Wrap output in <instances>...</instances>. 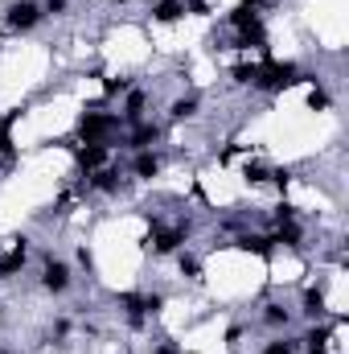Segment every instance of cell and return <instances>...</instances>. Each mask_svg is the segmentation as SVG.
<instances>
[{
  "instance_id": "cell-1",
  "label": "cell",
  "mask_w": 349,
  "mask_h": 354,
  "mask_svg": "<svg viewBox=\"0 0 349 354\" xmlns=\"http://www.w3.org/2000/svg\"><path fill=\"white\" fill-rule=\"evenodd\" d=\"M296 83H304V79H300V66H296V62H271V50H263L255 87L259 91H283V87H296Z\"/></svg>"
},
{
  "instance_id": "cell-2",
  "label": "cell",
  "mask_w": 349,
  "mask_h": 354,
  "mask_svg": "<svg viewBox=\"0 0 349 354\" xmlns=\"http://www.w3.org/2000/svg\"><path fill=\"white\" fill-rule=\"evenodd\" d=\"M230 25H235V33H239V37H235L239 50H251V46H255V50H267V29H263L259 12H251V8L239 4V8L230 12Z\"/></svg>"
},
{
  "instance_id": "cell-3",
  "label": "cell",
  "mask_w": 349,
  "mask_h": 354,
  "mask_svg": "<svg viewBox=\"0 0 349 354\" xmlns=\"http://www.w3.org/2000/svg\"><path fill=\"white\" fill-rule=\"evenodd\" d=\"M4 21H8L12 33H33V29L46 21V12H41L37 0H12V4L4 8Z\"/></svg>"
},
{
  "instance_id": "cell-4",
  "label": "cell",
  "mask_w": 349,
  "mask_h": 354,
  "mask_svg": "<svg viewBox=\"0 0 349 354\" xmlns=\"http://www.w3.org/2000/svg\"><path fill=\"white\" fill-rule=\"evenodd\" d=\"M119 128V115H111V111H83L79 115V140H103L107 145V136Z\"/></svg>"
},
{
  "instance_id": "cell-5",
  "label": "cell",
  "mask_w": 349,
  "mask_h": 354,
  "mask_svg": "<svg viewBox=\"0 0 349 354\" xmlns=\"http://www.w3.org/2000/svg\"><path fill=\"white\" fill-rule=\"evenodd\" d=\"M189 239V223H177V227H161V231H152V239H148V248L157 252V256H173V252H181V243Z\"/></svg>"
},
{
  "instance_id": "cell-6",
  "label": "cell",
  "mask_w": 349,
  "mask_h": 354,
  "mask_svg": "<svg viewBox=\"0 0 349 354\" xmlns=\"http://www.w3.org/2000/svg\"><path fill=\"white\" fill-rule=\"evenodd\" d=\"M74 161H79L83 174L103 169V165H107V145H103V140H79V145H74Z\"/></svg>"
},
{
  "instance_id": "cell-7",
  "label": "cell",
  "mask_w": 349,
  "mask_h": 354,
  "mask_svg": "<svg viewBox=\"0 0 349 354\" xmlns=\"http://www.w3.org/2000/svg\"><path fill=\"white\" fill-rule=\"evenodd\" d=\"M41 288H46V292H54V297H62V292L70 288V268L62 264V260H54V256H46V272H41Z\"/></svg>"
},
{
  "instance_id": "cell-8",
  "label": "cell",
  "mask_w": 349,
  "mask_h": 354,
  "mask_svg": "<svg viewBox=\"0 0 349 354\" xmlns=\"http://www.w3.org/2000/svg\"><path fill=\"white\" fill-rule=\"evenodd\" d=\"M157 140H161V124H148V120H140V124H132L128 149H132V153H144V149H152Z\"/></svg>"
},
{
  "instance_id": "cell-9",
  "label": "cell",
  "mask_w": 349,
  "mask_h": 354,
  "mask_svg": "<svg viewBox=\"0 0 349 354\" xmlns=\"http://www.w3.org/2000/svg\"><path fill=\"white\" fill-rule=\"evenodd\" d=\"M21 115H25V107H12L8 115H0V157H4V161L17 157V149H12V124H17Z\"/></svg>"
},
{
  "instance_id": "cell-10",
  "label": "cell",
  "mask_w": 349,
  "mask_h": 354,
  "mask_svg": "<svg viewBox=\"0 0 349 354\" xmlns=\"http://www.w3.org/2000/svg\"><path fill=\"white\" fill-rule=\"evenodd\" d=\"M25 260H29V243H25V239H17V243H12V252H8V256L0 260V280L17 276V272L25 268Z\"/></svg>"
},
{
  "instance_id": "cell-11",
  "label": "cell",
  "mask_w": 349,
  "mask_h": 354,
  "mask_svg": "<svg viewBox=\"0 0 349 354\" xmlns=\"http://www.w3.org/2000/svg\"><path fill=\"white\" fill-rule=\"evenodd\" d=\"M87 189H99V194H119V169H111V165H103V169H94L87 174Z\"/></svg>"
},
{
  "instance_id": "cell-12",
  "label": "cell",
  "mask_w": 349,
  "mask_h": 354,
  "mask_svg": "<svg viewBox=\"0 0 349 354\" xmlns=\"http://www.w3.org/2000/svg\"><path fill=\"white\" fill-rule=\"evenodd\" d=\"M235 248H239V252H255V256H263V260H267V256L275 252V243H271L267 235H255V231L239 235V239H235Z\"/></svg>"
},
{
  "instance_id": "cell-13",
  "label": "cell",
  "mask_w": 349,
  "mask_h": 354,
  "mask_svg": "<svg viewBox=\"0 0 349 354\" xmlns=\"http://www.w3.org/2000/svg\"><path fill=\"white\" fill-rule=\"evenodd\" d=\"M132 174H136V177H144V181H152V177L161 174V157H157L152 149L136 153V161H132Z\"/></svg>"
},
{
  "instance_id": "cell-14",
  "label": "cell",
  "mask_w": 349,
  "mask_h": 354,
  "mask_svg": "<svg viewBox=\"0 0 349 354\" xmlns=\"http://www.w3.org/2000/svg\"><path fill=\"white\" fill-rule=\"evenodd\" d=\"M185 17V0H157L152 4V21H161V25H173Z\"/></svg>"
},
{
  "instance_id": "cell-15",
  "label": "cell",
  "mask_w": 349,
  "mask_h": 354,
  "mask_svg": "<svg viewBox=\"0 0 349 354\" xmlns=\"http://www.w3.org/2000/svg\"><path fill=\"white\" fill-rule=\"evenodd\" d=\"M329 334H333L329 326H312V330H308L300 342L308 346V354H329Z\"/></svg>"
},
{
  "instance_id": "cell-16",
  "label": "cell",
  "mask_w": 349,
  "mask_h": 354,
  "mask_svg": "<svg viewBox=\"0 0 349 354\" xmlns=\"http://www.w3.org/2000/svg\"><path fill=\"white\" fill-rule=\"evenodd\" d=\"M304 317H312V322H321L325 317V292L321 288H304V309H300Z\"/></svg>"
},
{
  "instance_id": "cell-17",
  "label": "cell",
  "mask_w": 349,
  "mask_h": 354,
  "mask_svg": "<svg viewBox=\"0 0 349 354\" xmlns=\"http://www.w3.org/2000/svg\"><path fill=\"white\" fill-rule=\"evenodd\" d=\"M263 322H267L271 330H279V326L292 322V309H288L283 301H271V305H263Z\"/></svg>"
},
{
  "instance_id": "cell-18",
  "label": "cell",
  "mask_w": 349,
  "mask_h": 354,
  "mask_svg": "<svg viewBox=\"0 0 349 354\" xmlns=\"http://www.w3.org/2000/svg\"><path fill=\"white\" fill-rule=\"evenodd\" d=\"M144 120V91H128V103H123V124H140Z\"/></svg>"
},
{
  "instance_id": "cell-19",
  "label": "cell",
  "mask_w": 349,
  "mask_h": 354,
  "mask_svg": "<svg viewBox=\"0 0 349 354\" xmlns=\"http://www.w3.org/2000/svg\"><path fill=\"white\" fill-rule=\"evenodd\" d=\"M169 115H173V120H193V115H197V95L177 99L173 107H169Z\"/></svg>"
},
{
  "instance_id": "cell-20",
  "label": "cell",
  "mask_w": 349,
  "mask_h": 354,
  "mask_svg": "<svg viewBox=\"0 0 349 354\" xmlns=\"http://www.w3.org/2000/svg\"><path fill=\"white\" fill-rule=\"evenodd\" d=\"M271 243H283V248H300V227H296V223H283V227L271 235Z\"/></svg>"
},
{
  "instance_id": "cell-21",
  "label": "cell",
  "mask_w": 349,
  "mask_h": 354,
  "mask_svg": "<svg viewBox=\"0 0 349 354\" xmlns=\"http://www.w3.org/2000/svg\"><path fill=\"white\" fill-rule=\"evenodd\" d=\"M177 264H181V276H189V280H201V260H197V256H189V252H177Z\"/></svg>"
},
{
  "instance_id": "cell-22",
  "label": "cell",
  "mask_w": 349,
  "mask_h": 354,
  "mask_svg": "<svg viewBox=\"0 0 349 354\" xmlns=\"http://www.w3.org/2000/svg\"><path fill=\"white\" fill-rule=\"evenodd\" d=\"M140 309H144V317H157L165 309V292H140Z\"/></svg>"
},
{
  "instance_id": "cell-23",
  "label": "cell",
  "mask_w": 349,
  "mask_h": 354,
  "mask_svg": "<svg viewBox=\"0 0 349 354\" xmlns=\"http://www.w3.org/2000/svg\"><path fill=\"white\" fill-rule=\"evenodd\" d=\"M230 75H235V83H243V87L251 83V87H255V79H259V62H243V66H235Z\"/></svg>"
},
{
  "instance_id": "cell-24",
  "label": "cell",
  "mask_w": 349,
  "mask_h": 354,
  "mask_svg": "<svg viewBox=\"0 0 349 354\" xmlns=\"http://www.w3.org/2000/svg\"><path fill=\"white\" fill-rule=\"evenodd\" d=\"M243 177H247L251 185H263V181H271V169H267V165H259V161H247Z\"/></svg>"
},
{
  "instance_id": "cell-25",
  "label": "cell",
  "mask_w": 349,
  "mask_h": 354,
  "mask_svg": "<svg viewBox=\"0 0 349 354\" xmlns=\"http://www.w3.org/2000/svg\"><path fill=\"white\" fill-rule=\"evenodd\" d=\"M132 91V79H103V95L111 99V95H128Z\"/></svg>"
},
{
  "instance_id": "cell-26",
  "label": "cell",
  "mask_w": 349,
  "mask_h": 354,
  "mask_svg": "<svg viewBox=\"0 0 349 354\" xmlns=\"http://www.w3.org/2000/svg\"><path fill=\"white\" fill-rule=\"evenodd\" d=\"M259 354H296V342H288V338H275V342H267Z\"/></svg>"
},
{
  "instance_id": "cell-27",
  "label": "cell",
  "mask_w": 349,
  "mask_h": 354,
  "mask_svg": "<svg viewBox=\"0 0 349 354\" xmlns=\"http://www.w3.org/2000/svg\"><path fill=\"white\" fill-rule=\"evenodd\" d=\"M275 223H279V227H283V223H296V206H292V202H279V206H275Z\"/></svg>"
},
{
  "instance_id": "cell-28",
  "label": "cell",
  "mask_w": 349,
  "mask_h": 354,
  "mask_svg": "<svg viewBox=\"0 0 349 354\" xmlns=\"http://www.w3.org/2000/svg\"><path fill=\"white\" fill-rule=\"evenodd\" d=\"M308 107H312V111H325V107H329V95H325L321 87H312L308 91Z\"/></svg>"
},
{
  "instance_id": "cell-29",
  "label": "cell",
  "mask_w": 349,
  "mask_h": 354,
  "mask_svg": "<svg viewBox=\"0 0 349 354\" xmlns=\"http://www.w3.org/2000/svg\"><path fill=\"white\" fill-rule=\"evenodd\" d=\"M41 12H46V17H62V12H66V0H46Z\"/></svg>"
},
{
  "instance_id": "cell-30",
  "label": "cell",
  "mask_w": 349,
  "mask_h": 354,
  "mask_svg": "<svg viewBox=\"0 0 349 354\" xmlns=\"http://www.w3.org/2000/svg\"><path fill=\"white\" fill-rule=\"evenodd\" d=\"M271 181H275L279 189H288V185H292V169H271Z\"/></svg>"
},
{
  "instance_id": "cell-31",
  "label": "cell",
  "mask_w": 349,
  "mask_h": 354,
  "mask_svg": "<svg viewBox=\"0 0 349 354\" xmlns=\"http://www.w3.org/2000/svg\"><path fill=\"white\" fill-rule=\"evenodd\" d=\"M185 12H197V17H206V12H210V4H206V0H185Z\"/></svg>"
},
{
  "instance_id": "cell-32",
  "label": "cell",
  "mask_w": 349,
  "mask_h": 354,
  "mask_svg": "<svg viewBox=\"0 0 349 354\" xmlns=\"http://www.w3.org/2000/svg\"><path fill=\"white\" fill-rule=\"evenodd\" d=\"M239 338H243V326H230V330H226V342L239 346Z\"/></svg>"
},
{
  "instance_id": "cell-33",
  "label": "cell",
  "mask_w": 349,
  "mask_h": 354,
  "mask_svg": "<svg viewBox=\"0 0 349 354\" xmlns=\"http://www.w3.org/2000/svg\"><path fill=\"white\" fill-rule=\"evenodd\" d=\"M79 264L87 268V272H90V268H94V260H90V252H87V248H79Z\"/></svg>"
},
{
  "instance_id": "cell-34",
  "label": "cell",
  "mask_w": 349,
  "mask_h": 354,
  "mask_svg": "<svg viewBox=\"0 0 349 354\" xmlns=\"http://www.w3.org/2000/svg\"><path fill=\"white\" fill-rule=\"evenodd\" d=\"M152 354H177V346H173V342H165V346H157Z\"/></svg>"
}]
</instances>
